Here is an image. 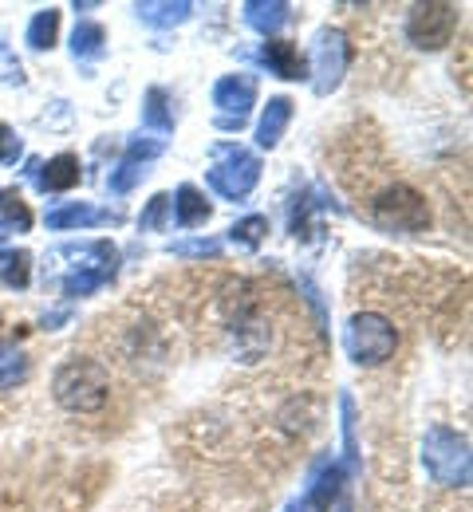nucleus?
Wrapping results in <instances>:
<instances>
[{
	"mask_svg": "<svg viewBox=\"0 0 473 512\" xmlns=\"http://www.w3.org/2000/svg\"><path fill=\"white\" fill-rule=\"evenodd\" d=\"M52 398L68 414H99L111 398V375L95 359H71L52 379Z\"/></svg>",
	"mask_w": 473,
	"mask_h": 512,
	"instance_id": "f257e3e1",
	"label": "nucleus"
},
{
	"mask_svg": "<svg viewBox=\"0 0 473 512\" xmlns=\"http://www.w3.org/2000/svg\"><path fill=\"white\" fill-rule=\"evenodd\" d=\"M422 465L426 473L446 485V489H466L473 473V457H470V438L450 430V426H434L426 430L422 438Z\"/></svg>",
	"mask_w": 473,
	"mask_h": 512,
	"instance_id": "f03ea898",
	"label": "nucleus"
},
{
	"mask_svg": "<svg viewBox=\"0 0 473 512\" xmlns=\"http://www.w3.org/2000/svg\"><path fill=\"white\" fill-rule=\"evenodd\" d=\"M343 351L359 367H383L399 351V327L379 312H355L343 327Z\"/></svg>",
	"mask_w": 473,
	"mask_h": 512,
	"instance_id": "7ed1b4c3",
	"label": "nucleus"
},
{
	"mask_svg": "<svg viewBox=\"0 0 473 512\" xmlns=\"http://www.w3.org/2000/svg\"><path fill=\"white\" fill-rule=\"evenodd\" d=\"M209 158H213V166H209L205 178H209V186L221 193V197L241 201V197H249V193L257 190V182H261V158L253 150H245L237 142H217L209 150Z\"/></svg>",
	"mask_w": 473,
	"mask_h": 512,
	"instance_id": "20e7f679",
	"label": "nucleus"
},
{
	"mask_svg": "<svg viewBox=\"0 0 473 512\" xmlns=\"http://www.w3.org/2000/svg\"><path fill=\"white\" fill-rule=\"evenodd\" d=\"M371 221L387 233H422L430 225V205L414 186L395 182L371 201Z\"/></svg>",
	"mask_w": 473,
	"mask_h": 512,
	"instance_id": "39448f33",
	"label": "nucleus"
},
{
	"mask_svg": "<svg viewBox=\"0 0 473 512\" xmlns=\"http://www.w3.org/2000/svg\"><path fill=\"white\" fill-rule=\"evenodd\" d=\"M351 64V44L339 28H320L312 36V87L316 95H332Z\"/></svg>",
	"mask_w": 473,
	"mask_h": 512,
	"instance_id": "423d86ee",
	"label": "nucleus"
},
{
	"mask_svg": "<svg viewBox=\"0 0 473 512\" xmlns=\"http://www.w3.org/2000/svg\"><path fill=\"white\" fill-rule=\"evenodd\" d=\"M458 32V8L454 4H414L406 16V40L422 52H438Z\"/></svg>",
	"mask_w": 473,
	"mask_h": 512,
	"instance_id": "0eeeda50",
	"label": "nucleus"
},
{
	"mask_svg": "<svg viewBox=\"0 0 473 512\" xmlns=\"http://www.w3.org/2000/svg\"><path fill=\"white\" fill-rule=\"evenodd\" d=\"M213 107H217V127L241 130L249 123V111L257 107V79L253 75H221L213 87Z\"/></svg>",
	"mask_w": 473,
	"mask_h": 512,
	"instance_id": "6e6552de",
	"label": "nucleus"
},
{
	"mask_svg": "<svg viewBox=\"0 0 473 512\" xmlns=\"http://www.w3.org/2000/svg\"><path fill=\"white\" fill-rule=\"evenodd\" d=\"M123 217L111 213V209H95L87 201H75V205H60L48 213V229H95V225H119Z\"/></svg>",
	"mask_w": 473,
	"mask_h": 512,
	"instance_id": "1a4fd4ad",
	"label": "nucleus"
},
{
	"mask_svg": "<svg viewBox=\"0 0 473 512\" xmlns=\"http://www.w3.org/2000/svg\"><path fill=\"white\" fill-rule=\"evenodd\" d=\"M135 12L142 24L178 28V24H186V20L194 16V4H190V0H138Z\"/></svg>",
	"mask_w": 473,
	"mask_h": 512,
	"instance_id": "9d476101",
	"label": "nucleus"
},
{
	"mask_svg": "<svg viewBox=\"0 0 473 512\" xmlns=\"http://www.w3.org/2000/svg\"><path fill=\"white\" fill-rule=\"evenodd\" d=\"M36 186L44 193H64L79 186V158L75 154H56L48 166H36Z\"/></svg>",
	"mask_w": 473,
	"mask_h": 512,
	"instance_id": "9b49d317",
	"label": "nucleus"
},
{
	"mask_svg": "<svg viewBox=\"0 0 473 512\" xmlns=\"http://www.w3.org/2000/svg\"><path fill=\"white\" fill-rule=\"evenodd\" d=\"M261 60H265V67H269L272 75H280V79H304V75H308V64H304L300 48L288 44V40H269V44L261 48Z\"/></svg>",
	"mask_w": 473,
	"mask_h": 512,
	"instance_id": "f8f14e48",
	"label": "nucleus"
},
{
	"mask_svg": "<svg viewBox=\"0 0 473 512\" xmlns=\"http://www.w3.org/2000/svg\"><path fill=\"white\" fill-rule=\"evenodd\" d=\"M241 12H245V24L249 28H257L261 36H272V32H280L288 24L292 4L288 0H249Z\"/></svg>",
	"mask_w": 473,
	"mask_h": 512,
	"instance_id": "ddd939ff",
	"label": "nucleus"
},
{
	"mask_svg": "<svg viewBox=\"0 0 473 512\" xmlns=\"http://www.w3.org/2000/svg\"><path fill=\"white\" fill-rule=\"evenodd\" d=\"M288 123H292V99H288V95L269 99V107H265V115H261V123H257V146H261V150H272V146L284 138Z\"/></svg>",
	"mask_w": 473,
	"mask_h": 512,
	"instance_id": "4468645a",
	"label": "nucleus"
},
{
	"mask_svg": "<svg viewBox=\"0 0 473 512\" xmlns=\"http://www.w3.org/2000/svg\"><path fill=\"white\" fill-rule=\"evenodd\" d=\"M339 489H343V469H339V465H332V461H328V465H320V469H316V477H312V489H308L304 509L332 512Z\"/></svg>",
	"mask_w": 473,
	"mask_h": 512,
	"instance_id": "2eb2a0df",
	"label": "nucleus"
},
{
	"mask_svg": "<svg viewBox=\"0 0 473 512\" xmlns=\"http://www.w3.org/2000/svg\"><path fill=\"white\" fill-rule=\"evenodd\" d=\"M174 217L182 229H194V225H205L213 217V205L205 201V193L198 186H178L174 193Z\"/></svg>",
	"mask_w": 473,
	"mask_h": 512,
	"instance_id": "dca6fc26",
	"label": "nucleus"
},
{
	"mask_svg": "<svg viewBox=\"0 0 473 512\" xmlns=\"http://www.w3.org/2000/svg\"><path fill=\"white\" fill-rule=\"evenodd\" d=\"M56 36H60V8H40L28 24V48L48 52V48H56Z\"/></svg>",
	"mask_w": 473,
	"mask_h": 512,
	"instance_id": "f3484780",
	"label": "nucleus"
},
{
	"mask_svg": "<svg viewBox=\"0 0 473 512\" xmlns=\"http://www.w3.org/2000/svg\"><path fill=\"white\" fill-rule=\"evenodd\" d=\"M142 123L154 127L158 134H170L174 130V111H170V95L162 87H150L146 99H142Z\"/></svg>",
	"mask_w": 473,
	"mask_h": 512,
	"instance_id": "a211bd4d",
	"label": "nucleus"
},
{
	"mask_svg": "<svg viewBox=\"0 0 473 512\" xmlns=\"http://www.w3.org/2000/svg\"><path fill=\"white\" fill-rule=\"evenodd\" d=\"M0 229H12V233L32 229V209L16 190H0Z\"/></svg>",
	"mask_w": 473,
	"mask_h": 512,
	"instance_id": "6ab92c4d",
	"label": "nucleus"
},
{
	"mask_svg": "<svg viewBox=\"0 0 473 512\" xmlns=\"http://www.w3.org/2000/svg\"><path fill=\"white\" fill-rule=\"evenodd\" d=\"M71 52H75V60H99L107 52V32L99 24H75Z\"/></svg>",
	"mask_w": 473,
	"mask_h": 512,
	"instance_id": "aec40b11",
	"label": "nucleus"
},
{
	"mask_svg": "<svg viewBox=\"0 0 473 512\" xmlns=\"http://www.w3.org/2000/svg\"><path fill=\"white\" fill-rule=\"evenodd\" d=\"M170 217H174V197H170V193H154V197L146 201L142 217H138V229H142V233H158V229L170 225Z\"/></svg>",
	"mask_w": 473,
	"mask_h": 512,
	"instance_id": "412c9836",
	"label": "nucleus"
},
{
	"mask_svg": "<svg viewBox=\"0 0 473 512\" xmlns=\"http://www.w3.org/2000/svg\"><path fill=\"white\" fill-rule=\"evenodd\" d=\"M265 237H269V217H261V213L241 217V221L229 229V241H233L237 249H257Z\"/></svg>",
	"mask_w": 473,
	"mask_h": 512,
	"instance_id": "4be33fe9",
	"label": "nucleus"
},
{
	"mask_svg": "<svg viewBox=\"0 0 473 512\" xmlns=\"http://www.w3.org/2000/svg\"><path fill=\"white\" fill-rule=\"evenodd\" d=\"M28 280H32V256L28 253L0 256V284L4 288H28Z\"/></svg>",
	"mask_w": 473,
	"mask_h": 512,
	"instance_id": "5701e85b",
	"label": "nucleus"
},
{
	"mask_svg": "<svg viewBox=\"0 0 473 512\" xmlns=\"http://www.w3.org/2000/svg\"><path fill=\"white\" fill-rule=\"evenodd\" d=\"M28 379V355L20 347H0V390Z\"/></svg>",
	"mask_w": 473,
	"mask_h": 512,
	"instance_id": "b1692460",
	"label": "nucleus"
},
{
	"mask_svg": "<svg viewBox=\"0 0 473 512\" xmlns=\"http://www.w3.org/2000/svg\"><path fill=\"white\" fill-rule=\"evenodd\" d=\"M142 174H146V162L123 158V162H119V170H111L107 186H111V193H131L138 186V182H142Z\"/></svg>",
	"mask_w": 473,
	"mask_h": 512,
	"instance_id": "393cba45",
	"label": "nucleus"
},
{
	"mask_svg": "<svg viewBox=\"0 0 473 512\" xmlns=\"http://www.w3.org/2000/svg\"><path fill=\"white\" fill-rule=\"evenodd\" d=\"M339 410H343V453H347V465H359V442H355V402L351 394L339 398Z\"/></svg>",
	"mask_w": 473,
	"mask_h": 512,
	"instance_id": "a878e982",
	"label": "nucleus"
},
{
	"mask_svg": "<svg viewBox=\"0 0 473 512\" xmlns=\"http://www.w3.org/2000/svg\"><path fill=\"white\" fill-rule=\"evenodd\" d=\"M0 83H12V87L24 83V64L12 56V48H8L4 36H0Z\"/></svg>",
	"mask_w": 473,
	"mask_h": 512,
	"instance_id": "bb28decb",
	"label": "nucleus"
},
{
	"mask_svg": "<svg viewBox=\"0 0 473 512\" xmlns=\"http://www.w3.org/2000/svg\"><path fill=\"white\" fill-rule=\"evenodd\" d=\"M162 150H166V142H162V138H131L127 158H135V162H150V158H158Z\"/></svg>",
	"mask_w": 473,
	"mask_h": 512,
	"instance_id": "cd10ccee",
	"label": "nucleus"
},
{
	"mask_svg": "<svg viewBox=\"0 0 473 512\" xmlns=\"http://www.w3.org/2000/svg\"><path fill=\"white\" fill-rule=\"evenodd\" d=\"M170 253L174 256H221V245H217V241H174Z\"/></svg>",
	"mask_w": 473,
	"mask_h": 512,
	"instance_id": "c85d7f7f",
	"label": "nucleus"
},
{
	"mask_svg": "<svg viewBox=\"0 0 473 512\" xmlns=\"http://www.w3.org/2000/svg\"><path fill=\"white\" fill-rule=\"evenodd\" d=\"M24 154V142H20V134L12 127H4L0 123V162H16Z\"/></svg>",
	"mask_w": 473,
	"mask_h": 512,
	"instance_id": "c756f323",
	"label": "nucleus"
},
{
	"mask_svg": "<svg viewBox=\"0 0 473 512\" xmlns=\"http://www.w3.org/2000/svg\"><path fill=\"white\" fill-rule=\"evenodd\" d=\"M284 512H308V509H304V501H292V505H288Z\"/></svg>",
	"mask_w": 473,
	"mask_h": 512,
	"instance_id": "7c9ffc66",
	"label": "nucleus"
},
{
	"mask_svg": "<svg viewBox=\"0 0 473 512\" xmlns=\"http://www.w3.org/2000/svg\"><path fill=\"white\" fill-rule=\"evenodd\" d=\"M0 331H4V320H0Z\"/></svg>",
	"mask_w": 473,
	"mask_h": 512,
	"instance_id": "2f4dec72",
	"label": "nucleus"
}]
</instances>
